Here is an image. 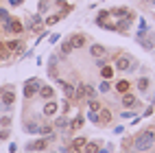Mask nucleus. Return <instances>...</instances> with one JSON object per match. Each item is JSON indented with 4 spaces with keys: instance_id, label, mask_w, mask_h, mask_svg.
<instances>
[{
    "instance_id": "obj_26",
    "label": "nucleus",
    "mask_w": 155,
    "mask_h": 153,
    "mask_svg": "<svg viewBox=\"0 0 155 153\" xmlns=\"http://www.w3.org/2000/svg\"><path fill=\"white\" fill-rule=\"evenodd\" d=\"M39 134H42V136H53L55 134L53 125H39Z\"/></svg>"
},
{
    "instance_id": "obj_2",
    "label": "nucleus",
    "mask_w": 155,
    "mask_h": 153,
    "mask_svg": "<svg viewBox=\"0 0 155 153\" xmlns=\"http://www.w3.org/2000/svg\"><path fill=\"white\" fill-rule=\"evenodd\" d=\"M136 42L144 48V50H153L155 48V33L153 31H144V33H136Z\"/></svg>"
},
{
    "instance_id": "obj_33",
    "label": "nucleus",
    "mask_w": 155,
    "mask_h": 153,
    "mask_svg": "<svg viewBox=\"0 0 155 153\" xmlns=\"http://www.w3.org/2000/svg\"><path fill=\"white\" fill-rule=\"evenodd\" d=\"M9 18H11V15H9V11H7V9H2V7H0V20H2V22H7Z\"/></svg>"
},
{
    "instance_id": "obj_7",
    "label": "nucleus",
    "mask_w": 155,
    "mask_h": 153,
    "mask_svg": "<svg viewBox=\"0 0 155 153\" xmlns=\"http://www.w3.org/2000/svg\"><path fill=\"white\" fill-rule=\"evenodd\" d=\"M131 61H133V57L125 53V55L116 57V64H114V68H116L118 72H127V70H129V64H131Z\"/></svg>"
},
{
    "instance_id": "obj_40",
    "label": "nucleus",
    "mask_w": 155,
    "mask_h": 153,
    "mask_svg": "<svg viewBox=\"0 0 155 153\" xmlns=\"http://www.w3.org/2000/svg\"><path fill=\"white\" fill-rule=\"evenodd\" d=\"M122 131H125V127H122V125H118V127H114V134H116V136H120Z\"/></svg>"
},
{
    "instance_id": "obj_15",
    "label": "nucleus",
    "mask_w": 155,
    "mask_h": 153,
    "mask_svg": "<svg viewBox=\"0 0 155 153\" xmlns=\"http://www.w3.org/2000/svg\"><path fill=\"white\" fill-rule=\"evenodd\" d=\"M7 48L9 50H15V53H22L24 44H22V39H11V42H7Z\"/></svg>"
},
{
    "instance_id": "obj_19",
    "label": "nucleus",
    "mask_w": 155,
    "mask_h": 153,
    "mask_svg": "<svg viewBox=\"0 0 155 153\" xmlns=\"http://www.w3.org/2000/svg\"><path fill=\"white\" fill-rule=\"evenodd\" d=\"M96 92H98V94H107V92H111V85H109V81H107V79H101V83H98Z\"/></svg>"
},
{
    "instance_id": "obj_41",
    "label": "nucleus",
    "mask_w": 155,
    "mask_h": 153,
    "mask_svg": "<svg viewBox=\"0 0 155 153\" xmlns=\"http://www.w3.org/2000/svg\"><path fill=\"white\" fill-rule=\"evenodd\" d=\"M5 138H9V129H7V127L0 131V140H5Z\"/></svg>"
},
{
    "instance_id": "obj_34",
    "label": "nucleus",
    "mask_w": 155,
    "mask_h": 153,
    "mask_svg": "<svg viewBox=\"0 0 155 153\" xmlns=\"http://www.w3.org/2000/svg\"><path fill=\"white\" fill-rule=\"evenodd\" d=\"M59 37H61L59 33H50V37H48V42H50V44H57V42H59Z\"/></svg>"
},
{
    "instance_id": "obj_44",
    "label": "nucleus",
    "mask_w": 155,
    "mask_h": 153,
    "mask_svg": "<svg viewBox=\"0 0 155 153\" xmlns=\"http://www.w3.org/2000/svg\"><path fill=\"white\" fill-rule=\"evenodd\" d=\"M2 90H5V88H0V94H2Z\"/></svg>"
},
{
    "instance_id": "obj_43",
    "label": "nucleus",
    "mask_w": 155,
    "mask_h": 153,
    "mask_svg": "<svg viewBox=\"0 0 155 153\" xmlns=\"http://www.w3.org/2000/svg\"><path fill=\"white\" fill-rule=\"evenodd\" d=\"M147 2H151V5H153V2H155V0H147Z\"/></svg>"
},
{
    "instance_id": "obj_4",
    "label": "nucleus",
    "mask_w": 155,
    "mask_h": 153,
    "mask_svg": "<svg viewBox=\"0 0 155 153\" xmlns=\"http://www.w3.org/2000/svg\"><path fill=\"white\" fill-rule=\"evenodd\" d=\"M39 88H42V81L39 79H28L26 83H24V98H31V96H35Z\"/></svg>"
},
{
    "instance_id": "obj_9",
    "label": "nucleus",
    "mask_w": 155,
    "mask_h": 153,
    "mask_svg": "<svg viewBox=\"0 0 155 153\" xmlns=\"http://www.w3.org/2000/svg\"><path fill=\"white\" fill-rule=\"evenodd\" d=\"M72 48H85V44H87V35H83V33H77V35H72Z\"/></svg>"
},
{
    "instance_id": "obj_38",
    "label": "nucleus",
    "mask_w": 155,
    "mask_h": 153,
    "mask_svg": "<svg viewBox=\"0 0 155 153\" xmlns=\"http://www.w3.org/2000/svg\"><path fill=\"white\" fill-rule=\"evenodd\" d=\"M133 114H136V109H133V111H131V109H127V111H122V114H120V116H122V118H131Z\"/></svg>"
},
{
    "instance_id": "obj_5",
    "label": "nucleus",
    "mask_w": 155,
    "mask_h": 153,
    "mask_svg": "<svg viewBox=\"0 0 155 153\" xmlns=\"http://www.w3.org/2000/svg\"><path fill=\"white\" fill-rule=\"evenodd\" d=\"M5 24V33H22V31H24V24L22 22H20V20L18 18H9L7 20V22H2Z\"/></svg>"
},
{
    "instance_id": "obj_10",
    "label": "nucleus",
    "mask_w": 155,
    "mask_h": 153,
    "mask_svg": "<svg viewBox=\"0 0 155 153\" xmlns=\"http://www.w3.org/2000/svg\"><path fill=\"white\" fill-rule=\"evenodd\" d=\"M57 107H59V105L55 103L53 98H50V101H46V103H44V109H42V114L50 118V116H55V114H57Z\"/></svg>"
},
{
    "instance_id": "obj_16",
    "label": "nucleus",
    "mask_w": 155,
    "mask_h": 153,
    "mask_svg": "<svg viewBox=\"0 0 155 153\" xmlns=\"http://www.w3.org/2000/svg\"><path fill=\"white\" fill-rule=\"evenodd\" d=\"M59 83H61V88H64V94H66L68 101L74 98V85H70V83H66V81H61V79H59Z\"/></svg>"
},
{
    "instance_id": "obj_23",
    "label": "nucleus",
    "mask_w": 155,
    "mask_h": 153,
    "mask_svg": "<svg viewBox=\"0 0 155 153\" xmlns=\"http://www.w3.org/2000/svg\"><path fill=\"white\" fill-rule=\"evenodd\" d=\"M57 22H61V13H53V15H48V18L44 20V24H48V26H53V24H57Z\"/></svg>"
},
{
    "instance_id": "obj_29",
    "label": "nucleus",
    "mask_w": 155,
    "mask_h": 153,
    "mask_svg": "<svg viewBox=\"0 0 155 153\" xmlns=\"http://www.w3.org/2000/svg\"><path fill=\"white\" fill-rule=\"evenodd\" d=\"M87 118L92 120V122H94V125H101V116H98V111H87Z\"/></svg>"
},
{
    "instance_id": "obj_37",
    "label": "nucleus",
    "mask_w": 155,
    "mask_h": 153,
    "mask_svg": "<svg viewBox=\"0 0 155 153\" xmlns=\"http://www.w3.org/2000/svg\"><path fill=\"white\" fill-rule=\"evenodd\" d=\"M9 55V48H5V44L0 42V57H7Z\"/></svg>"
},
{
    "instance_id": "obj_39",
    "label": "nucleus",
    "mask_w": 155,
    "mask_h": 153,
    "mask_svg": "<svg viewBox=\"0 0 155 153\" xmlns=\"http://www.w3.org/2000/svg\"><path fill=\"white\" fill-rule=\"evenodd\" d=\"M7 2H9V5H11V7H20V5H22V2H24V0H7Z\"/></svg>"
},
{
    "instance_id": "obj_32",
    "label": "nucleus",
    "mask_w": 155,
    "mask_h": 153,
    "mask_svg": "<svg viewBox=\"0 0 155 153\" xmlns=\"http://www.w3.org/2000/svg\"><path fill=\"white\" fill-rule=\"evenodd\" d=\"M94 61H96V66H98V68H103V66H107V57H105V55H103V57H96Z\"/></svg>"
},
{
    "instance_id": "obj_14",
    "label": "nucleus",
    "mask_w": 155,
    "mask_h": 153,
    "mask_svg": "<svg viewBox=\"0 0 155 153\" xmlns=\"http://www.w3.org/2000/svg\"><path fill=\"white\" fill-rule=\"evenodd\" d=\"M90 55L92 57H103V55H105V46H103V44H90Z\"/></svg>"
},
{
    "instance_id": "obj_30",
    "label": "nucleus",
    "mask_w": 155,
    "mask_h": 153,
    "mask_svg": "<svg viewBox=\"0 0 155 153\" xmlns=\"http://www.w3.org/2000/svg\"><path fill=\"white\" fill-rule=\"evenodd\" d=\"M85 142H87L85 138H77V140H72V147H77V149H83V147H85Z\"/></svg>"
},
{
    "instance_id": "obj_42",
    "label": "nucleus",
    "mask_w": 155,
    "mask_h": 153,
    "mask_svg": "<svg viewBox=\"0 0 155 153\" xmlns=\"http://www.w3.org/2000/svg\"><path fill=\"white\" fill-rule=\"evenodd\" d=\"M68 107H70V105H68V98H66L64 103H61V111H68Z\"/></svg>"
},
{
    "instance_id": "obj_1",
    "label": "nucleus",
    "mask_w": 155,
    "mask_h": 153,
    "mask_svg": "<svg viewBox=\"0 0 155 153\" xmlns=\"http://www.w3.org/2000/svg\"><path fill=\"white\" fill-rule=\"evenodd\" d=\"M155 147V129H142L140 134L133 138V151L136 153H147Z\"/></svg>"
},
{
    "instance_id": "obj_3",
    "label": "nucleus",
    "mask_w": 155,
    "mask_h": 153,
    "mask_svg": "<svg viewBox=\"0 0 155 153\" xmlns=\"http://www.w3.org/2000/svg\"><path fill=\"white\" fill-rule=\"evenodd\" d=\"M0 103H2V111H11L13 103H15V92L11 90H2V94H0Z\"/></svg>"
},
{
    "instance_id": "obj_17",
    "label": "nucleus",
    "mask_w": 155,
    "mask_h": 153,
    "mask_svg": "<svg viewBox=\"0 0 155 153\" xmlns=\"http://www.w3.org/2000/svg\"><path fill=\"white\" fill-rule=\"evenodd\" d=\"M98 116H101V127H103V125H107V122L111 120V111L107 107H101L98 109Z\"/></svg>"
},
{
    "instance_id": "obj_24",
    "label": "nucleus",
    "mask_w": 155,
    "mask_h": 153,
    "mask_svg": "<svg viewBox=\"0 0 155 153\" xmlns=\"http://www.w3.org/2000/svg\"><path fill=\"white\" fill-rule=\"evenodd\" d=\"M98 142H85V147H83V153H96L98 151Z\"/></svg>"
},
{
    "instance_id": "obj_27",
    "label": "nucleus",
    "mask_w": 155,
    "mask_h": 153,
    "mask_svg": "<svg viewBox=\"0 0 155 153\" xmlns=\"http://www.w3.org/2000/svg\"><path fill=\"white\" fill-rule=\"evenodd\" d=\"M87 107H90L92 111H98V109H101L103 105L98 103V101H96V98H87Z\"/></svg>"
},
{
    "instance_id": "obj_28",
    "label": "nucleus",
    "mask_w": 155,
    "mask_h": 153,
    "mask_svg": "<svg viewBox=\"0 0 155 153\" xmlns=\"http://www.w3.org/2000/svg\"><path fill=\"white\" fill-rule=\"evenodd\" d=\"M83 120H85L83 116H77L74 120L70 122V127H72V129H81V127H83Z\"/></svg>"
},
{
    "instance_id": "obj_36",
    "label": "nucleus",
    "mask_w": 155,
    "mask_h": 153,
    "mask_svg": "<svg viewBox=\"0 0 155 153\" xmlns=\"http://www.w3.org/2000/svg\"><path fill=\"white\" fill-rule=\"evenodd\" d=\"M111 149H114V145L109 142V145H107L105 149H101V147H98V151H96V153H111Z\"/></svg>"
},
{
    "instance_id": "obj_20",
    "label": "nucleus",
    "mask_w": 155,
    "mask_h": 153,
    "mask_svg": "<svg viewBox=\"0 0 155 153\" xmlns=\"http://www.w3.org/2000/svg\"><path fill=\"white\" fill-rule=\"evenodd\" d=\"M61 57H64V55H70L72 53V50H74V48H72V42H70V39H64V42H61Z\"/></svg>"
},
{
    "instance_id": "obj_35",
    "label": "nucleus",
    "mask_w": 155,
    "mask_h": 153,
    "mask_svg": "<svg viewBox=\"0 0 155 153\" xmlns=\"http://www.w3.org/2000/svg\"><path fill=\"white\" fill-rule=\"evenodd\" d=\"M0 125H2V127H9V125H11V118H9V116H2V118H0Z\"/></svg>"
},
{
    "instance_id": "obj_11",
    "label": "nucleus",
    "mask_w": 155,
    "mask_h": 153,
    "mask_svg": "<svg viewBox=\"0 0 155 153\" xmlns=\"http://www.w3.org/2000/svg\"><path fill=\"white\" fill-rule=\"evenodd\" d=\"M136 88H138L140 94H147V92L151 90V79H149V77H140L138 83H136Z\"/></svg>"
},
{
    "instance_id": "obj_31",
    "label": "nucleus",
    "mask_w": 155,
    "mask_h": 153,
    "mask_svg": "<svg viewBox=\"0 0 155 153\" xmlns=\"http://www.w3.org/2000/svg\"><path fill=\"white\" fill-rule=\"evenodd\" d=\"M48 2H50V0H42V2H39V13H46L48 9H50V5H48Z\"/></svg>"
},
{
    "instance_id": "obj_21",
    "label": "nucleus",
    "mask_w": 155,
    "mask_h": 153,
    "mask_svg": "<svg viewBox=\"0 0 155 153\" xmlns=\"http://www.w3.org/2000/svg\"><path fill=\"white\" fill-rule=\"evenodd\" d=\"M68 125H70V120H68L66 116H59V118L55 120V127H57V129H61V131L68 129Z\"/></svg>"
},
{
    "instance_id": "obj_22",
    "label": "nucleus",
    "mask_w": 155,
    "mask_h": 153,
    "mask_svg": "<svg viewBox=\"0 0 155 153\" xmlns=\"http://www.w3.org/2000/svg\"><path fill=\"white\" fill-rule=\"evenodd\" d=\"M111 77H114V68H111V66H103V68H101V79H107V81H109Z\"/></svg>"
},
{
    "instance_id": "obj_25",
    "label": "nucleus",
    "mask_w": 155,
    "mask_h": 153,
    "mask_svg": "<svg viewBox=\"0 0 155 153\" xmlns=\"http://www.w3.org/2000/svg\"><path fill=\"white\" fill-rule=\"evenodd\" d=\"M24 131H26V134H39V125H37V122H26Z\"/></svg>"
},
{
    "instance_id": "obj_8",
    "label": "nucleus",
    "mask_w": 155,
    "mask_h": 153,
    "mask_svg": "<svg viewBox=\"0 0 155 153\" xmlns=\"http://www.w3.org/2000/svg\"><path fill=\"white\" fill-rule=\"evenodd\" d=\"M55 138V134L53 136H48V138H39V140H35V142H31V145L26 147V151H46L48 149V142Z\"/></svg>"
},
{
    "instance_id": "obj_6",
    "label": "nucleus",
    "mask_w": 155,
    "mask_h": 153,
    "mask_svg": "<svg viewBox=\"0 0 155 153\" xmlns=\"http://www.w3.org/2000/svg\"><path fill=\"white\" fill-rule=\"evenodd\" d=\"M120 103L122 107H133V109H140V101L136 94H131V92H125V94H120Z\"/></svg>"
},
{
    "instance_id": "obj_13",
    "label": "nucleus",
    "mask_w": 155,
    "mask_h": 153,
    "mask_svg": "<svg viewBox=\"0 0 155 153\" xmlns=\"http://www.w3.org/2000/svg\"><path fill=\"white\" fill-rule=\"evenodd\" d=\"M39 96H42L44 101H50V98H55V90L50 88V85H42L39 88V92H37Z\"/></svg>"
},
{
    "instance_id": "obj_18",
    "label": "nucleus",
    "mask_w": 155,
    "mask_h": 153,
    "mask_svg": "<svg viewBox=\"0 0 155 153\" xmlns=\"http://www.w3.org/2000/svg\"><path fill=\"white\" fill-rule=\"evenodd\" d=\"M129 90H131V83L127 79H120L116 83V92H118V94H125V92H129Z\"/></svg>"
},
{
    "instance_id": "obj_12",
    "label": "nucleus",
    "mask_w": 155,
    "mask_h": 153,
    "mask_svg": "<svg viewBox=\"0 0 155 153\" xmlns=\"http://www.w3.org/2000/svg\"><path fill=\"white\" fill-rule=\"evenodd\" d=\"M109 15H114L116 20H120V18H127V15H131V11L127 7H116V9H111L109 11Z\"/></svg>"
}]
</instances>
